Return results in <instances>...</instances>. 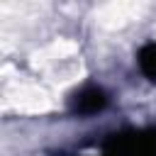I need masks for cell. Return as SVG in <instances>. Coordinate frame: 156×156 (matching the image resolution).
<instances>
[{"label":"cell","instance_id":"cell-2","mask_svg":"<svg viewBox=\"0 0 156 156\" xmlns=\"http://www.w3.org/2000/svg\"><path fill=\"white\" fill-rule=\"evenodd\" d=\"M105 105H107L105 90L90 85V88H83L80 93L73 95V100H71V112H76V115H95V112H100Z\"/></svg>","mask_w":156,"mask_h":156},{"label":"cell","instance_id":"cell-3","mask_svg":"<svg viewBox=\"0 0 156 156\" xmlns=\"http://www.w3.org/2000/svg\"><path fill=\"white\" fill-rule=\"evenodd\" d=\"M136 61H139V68L144 71V76L151 78V80H156V44L154 41H149V44H144L139 49Z\"/></svg>","mask_w":156,"mask_h":156},{"label":"cell","instance_id":"cell-1","mask_svg":"<svg viewBox=\"0 0 156 156\" xmlns=\"http://www.w3.org/2000/svg\"><path fill=\"white\" fill-rule=\"evenodd\" d=\"M102 156H156V129L115 134V139L105 146Z\"/></svg>","mask_w":156,"mask_h":156}]
</instances>
